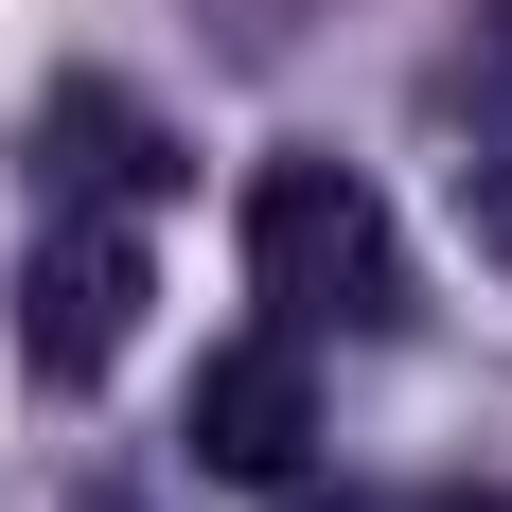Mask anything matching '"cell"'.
I'll return each mask as SVG.
<instances>
[{
	"label": "cell",
	"mask_w": 512,
	"mask_h": 512,
	"mask_svg": "<svg viewBox=\"0 0 512 512\" xmlns=\"http://www.w3.org/2000/svg\"><path fill=\"white\" fill-rule=\"evenodd\" d=\"M248 301L283 336H407V230L354 159H265L248 177Z\"/></svg>",
	"instance_id": "cell-1"
},
{
	"label": "cell",
	"mask_w": 512,
	"mask_h": 512,
	"mask_svg": "<svg viewBox=\"0 0 512 512\" xmlns=\"http://www.w3.org/2000/svg\"><path fill=\"white\" fill-rule=\"evenodd\" d=\"M336 512H371V495H336Z\"/></svg>",
	"instance_id": "cell-7"
},
{
	"label": "cell",
	"mask_w": 512,
	"mask_h": 512,
	"mask_svg": "<svg viewBox=\"0 0 512 512\" xmlns=\"http://www.w3.org/2000/svg\"><path fill=\"white\" fill-rule=\"evenodd\" d=\"M424 512H512V495H495V477H477V495H424Z\"/></svg>",
	"instance_id": "cell-6"
},
{
	"label": "cell",
	"mask_w": 512,
	"mask_h": 512,
	"mask_svg": "<svg viewBox=\"0 0 512 512\" xmlns=\"http://www.w3.org/2000/svg\"><path fill=\"white\" fill-rule=\"evenodd\" d=\"M460 195H477V248H495V265H512V124H495V142H477V159H460Z\"/></svg>",
	"instance_id": "cell-5"
},
{
	"label": "cell",
	"mask_w": 512,
	"mask_h": 512,
	"mask_svg": "<svg viewBox=\"0 0 512 512\" xmlns=\"http://www.w3.org/2000/svg\"><path fill=\"white\" fill-rule=\"evenodd\" d=\"M301 442H318V371H301V336L265 318V336H230V354L195 371V460L248 477V495H283V477H301Z\"/></svg>",
	"instance_id": "cell-3"
},
{
	"label": "cell",
	"mask_w": 512,
	"mask_h": 512,
	"mask_svg": "<svg viewBox=\"0 0 512 512\" xmlns=\"http://www.w3.org/2000/svg\"><path fill=\"white\" fill-rule=\"evenodd\" d=\"M36 195H71V212H159V195H177L159 106H142V89H106V71L36 89Z\"/></svg>",
	"instance_id": "cell-4"
},
{
	"label": "cell",
	"mask_w": 512,
	"mask_h": 512,
	"mask_svg": "<svg viewBox=\"0 0 512 512\" xmlns=\"http://www.w3.org/2000/svg\"><path fill=\"white\" fill-rule=\"evenodd\" d=\"M124 336H142V212H71L53 195L36 265H18V354H36L53 389H89Z\"/></svg>",
	"instance_id": "cell-2"
}]
</instances>
